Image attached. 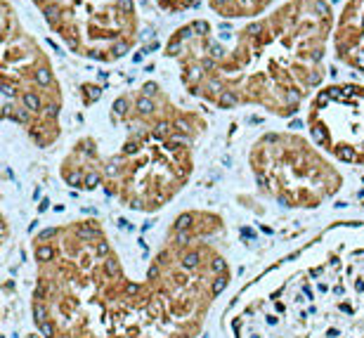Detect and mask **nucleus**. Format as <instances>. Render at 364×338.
<instances>
[{"label":"nucleus","instance_id":"nucleus-1","mask_svg":"<svg viewBox=\"0 0 364 338\" xmlns=\"http://www.w3.org/2000/svg\"><path fill=\"white\" fill-rule=\"evenodd\" d=\"M333 21L326 0H284L230 36H218L208 19L187 21L168 36L164 55L192 97L291 119L322 88Z\"/></svg>","mask_w":364,"mask_h":338},{"label":"nucleus","instance_id":"nucleus-2","mask_svg":"<svg viewBox=\"0 0 364 338\" xmlns=\"http://www.w3.org/2000/svg\"><path fill=\"white\" fill-rule=\"evenodd\" d=\"M109 116L128 137L114 157L100 159L102 185L128 208L159 211L192 175V147L206 119L178 105L156 80L116 97Z\"/></svg>","mask_w":364,"mask_h":338},{"label":"nucleus","instance_id":"nucleus-3","mask_svg":"<svg viewBox=\"0 0 364 338\" xmlns=\"http://www.w3.org/2000/svg\"><path fill=\"white\" fill-rule=\"evenodd\" d=\"M0 90L5 121L17 123L38 147L60 139L64 93L48 50L19 21L12 0H0Z\"/></svg>","mask_w":364,"mask_h":338},{"label":"nucleus","instance_id":"nucleus-4","mask_svg":"<svg viewBox=\"0 0 364 338\" xmlns=\"http://www.w3.org/2000/svg\"><path fill=\"white\" fill-rule=\"evenodd\" d=\"M48 28L76 57L112 64L135 48L140 17L135 0H31Z\"/></svg>","mask_w":364,"mask_h":338},{"label":"nucleus","instance_id":"nucleus-5","mask_svg":"<svg viewBox=\"0 0 364 338\" xmlns=\"http://www.w3.org/2000/svg\"><path fill=\"white\" fill-rule=\"evenodd\" d=\"M258 185L289 208H315L341 189L338 171L296 133H265L251 149Z\"/></svg>","mask_w":364,"mask_h":338},{"label":"nucleus","instance_id":"nucleus-6","mask_svg":"<svg viewBox=\"0 0 364 338\" xmlns=\"http://www.w3.org/2000/svg\"><path fill=\"white\" fill-rule=\"evenodd\" d=\"M312 142L343 164H364V83L324 85L308 102Z\"/></svg>","mask_w":364,"mask_h":338},{"label":"nucleus","instance_id":"nucleus-7","mask_svg":"<svg viewBox=\"0 0 364 338\" xmlns=\"http://www.w3.org/2000/svg\"><path fill=\"white\" fill-rule=\"evenodd\" d=\"M331 53L343 67L364 76V0H346L331 31Z\"/></svg>","mask_w":364,"mask_h":338},{"label":"nucleus","instance_id":"nucleus-8","mask_svg":"<svg viewBox=\"0 0 364 338\" xmlns=\"http://www.w3.org/2000/svg\"><path fill=\"white\" fill-rule=\"evenodd\" d=\"M282 0H208V10L220 19H258L274 10Z\"/></svg>","mask_w":364,"mask_h":338},{"label":"nucleus","instance_id":"nucleus-9","mask_svg":"<svg viewBox=\"0 0 364 338\" xmlns=\"http://www.w3.org/2000/svg\"><path fill=\"white\" fill-rule=\"evenodd\" d=\"M196 3H199V0H154V5L164 14H182V12H187L189 7H194Z\"/></svg>","mask_w":364,"mask_h":338},{"label":"nucleus","instance_id":"nucleus-10","mask_svg":"<svg viewBox=\"0 0 364 338\" xmlns=\"http://www.w3.org/2000/svg\"><path fill=\"white\" fill-rule=\"evenodd\" d=\"M33 317H36V322H46L48 319V312H46V305L41 303V300H36V305H33Z\"/></svg>","mask_w":364,"mask_h":338},{"label":"nucleus","instance_id":"nucleus-11","mask_svg":"<svg viewBox=\"0 0 364 338\" xmlns=\"http://www.w3.org/2000/svg\"><path fill=\"white\" fill-rule=\"evenodd\" d=\"M225 286H228V275H218L213 279V289H210V291H213V296H218V293H220Z\"/></svg>","mask_w":364,"mask_h":338},{"label":"nucleus","instance_id":"nucleus-12","mask_svg":"<svg viewBox=\"0 0 364 338\" xmlns=\"http://www.w3.org/2000/svg\"><path fill=\"white\" fill-rule=\"evenodd\" d=\"M41 332H43V336H48V338H53L55 336V327H53V322L50 319H46V322H41Z\"/></svg>","mask_w":364,"mask_h":338},{"label":"nucleus","instance_id":"nucleus-13","mask_svg":"<svg viewBox=\"0 0 364 338\" xmlns=\"http://www.w3.org/2000/svg\"><path fill=\"white\" fill-rule=\"evenodd\" d=\"M140 293V286L137 284H126V296H137Z\"/></svg>","mask_w":364,"mask_h":338}]
</instances>
